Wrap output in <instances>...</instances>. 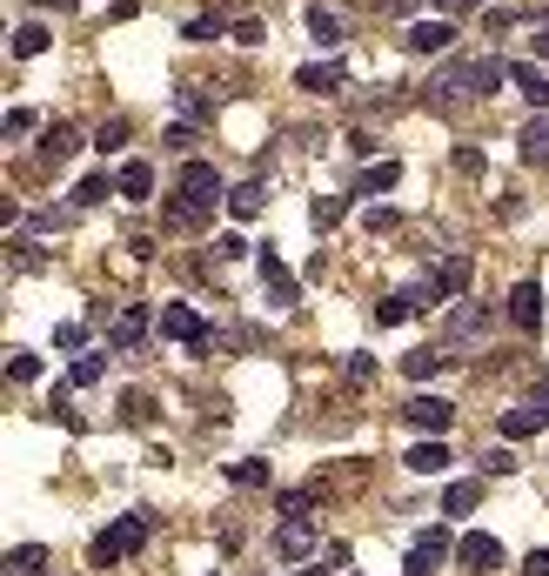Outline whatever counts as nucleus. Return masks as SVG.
<instances>
[{"label":"nucleus","instance_id":"obj_10","mask_svg":"<svg viewBox=\"0 0 549 576\" xmlns=\"http://www.w3.org/2000/svg\"><path fill=\"white\" fill-rule=\"evenodd\" d=\"M161 335H168V342H208V322H201L188 302H168V309H161Z\"/></svg>","mask_w":549,"mask_h":576},{"label":"nucleus","instance_id":"obj_21","mask_svg":"<svg viewBox=\"0 0 549 576\" xmlns=\"http://www.w3.org/2000/svg\"><path fill=\"white\" fill-rule=\"evenodd\" d=\"M396 181H402V161H375V168L355 181L349 195H382V188H396Z\"/></svg>","mask_w":549,"mask_h":576},{"label":"nucleus","instance_id":"obj_22","mask_svg":"<svg viewBox=\"0 0 549 576\" xmlns=\"http://www.w3.org/2000/svg\"><path fill=\"white\" fill-rule=\"evenodd\" d=\"M228 208H235V222H248V215H262V208H268V188H262V181H242V188L228 195Z\"/></svg>","mask_w":549,"mask_h":576},{"label":"nucleus","instance_id":"obj_53","mask_svg":"<svg viewBox=\"0 0 549 576\" xmlns=\"http://www.w3.org/2000/svg\"><path fill=\"white\" fill-rule=\"evenodd\" d=\"M308 576H322V570H308Z\"/></svg>","mask_w":549,"mask_h":576},{"label":"nucleus","instance_id":"obj_2","mask_svg":"<svg viewBox=\"0 0 549 576\" xmlns=\"http://www.w3.org/2000/svg\"><path fill=\"white\" fill-rule=\"evenodd\" d=\"M141 543H148V516H121V523H108V530L94 536V570H114V563H121V556H134L141 550Z\"/></svg>","mask_w":549,"mask_h":576},{"label":"nucleus","instance_id":"obj_33","mask_svg":"<svg viewBox=\"0 0 549 576\" xmlns=\"http://www.w3.org/2000/svg\"><path fill=\"white\" fill-rule=\"evenodd\" d=\"M101 369H108L101 355H81V362L67 369V389H88V382H101Z\"/></svg>","mask_w":549,"mask_h":576},{"label":"nucleus","instance_id":"obj_28","mask_svg":"<svg viewBox=\"0 0 549 576\" xmlns=\"http://www.w3.org/2000/svg\"><path fill=\"white\" fill-rule=\"evenodd\" d=\"M215 34H228V27H221V14H195V21H181V41H215Z\"/></svg>","mask_w":549,"mask_h":576},{"label":"nucleus","instance_id":"obj_19","mask_svg":"<svg viewBox=\"0 0 549 576\" xmlns=\"http://www.w3.org/2000/svg\"><path fill=\"white\" fill-rule=\"evenodd\" d=\"M543 409H536V402H523V409H509L503 416V443H523V436H536V429H543Z\"/></svg>","mask_w":549,"mask_h":576},{"label":"nucleus","instance_id":"obj_49","mask_svg":"<svg viewBox=\"0 0 549 576\" xmlns=\"http://www.w3.org/2000/svg\"><path fill=\"white\" fill-rule=\"evenodd\" d=\"M382 7H389V14H416L422 0H382Z\"/></svg>","mask_w":549,"mask_h":576},{"label":"nucleus","instance_id":"obj_8","mask_svg":"<svg viewBox=\"0 0 549 576\" xmlns=\"http://www.w3.org/2000/svg\"><path fill=\"white\" fill-rule=\"evenodd\" d=\"M509 322H516L523 335L543 329V288H536V282H516V288H509Z\"/></svg>","mask_w":549,"mask_h":576},{"label":"nucleus","instance_id":"obj_1","mask_svg":"<svg viewBox=\"0 0 549 576\" xmlns=\"http://www.w3.org/2000/svg\"><path fill=\"white\" fill-rule=\"evenodd\" d=\"M503 81H509V61H442V74L429 81V94H422V108L449 114L456 101H483V94H496Z\"/></svg>","mask_w":549,"mask_h":576},{"label":"nucleus","instance_id":"obj_5","mask_svg":"<svg viewBox=\"0 0 549 576\" xmlns=\"http://www.w3.org/2000/svg\"><path fill=\"white\" fill-rule=\"evenodd\" d=\"M409 54H449V41H456V14H436V21H416L409 34Z\"/></svg>","mask_w":549,"mask_h":576},{"label":"nucleus","instance_id":"obj_41","mask_svg":"<svg viewBox=\"0 0 549 576\" xmlns=\"http://www.w3.org/2000/svg\"><path fill=\"white\" fill-rule=\"evenodd\" d=\"M21 134H34V108H7V141H21Z\"/></svg>","mask_w":549,"mask_h":576},{"label":"nucleus","instance_id":"obj_38","mask_svg":"<svg viewBox=\"0 0 549 576\" xmlns=\"http://www.w3.org/2000/svg\"><path fill=\"white\" fill-rule=\"evenodd\" d=\"M509 469H516V449H489V456H483V476H509Z\"/></svg>","mask_w":549,"mask_h":576},{"label":"nucleus","instance_id":"obj_9","mask_svg":"<svg viewBox=\"0 0 549 576\" xmlns=\"http://www.w3.org/2000/svg\"><path fill=\"white\" fill-rule=\"evenodd\" d=\"M456 563H462V570H496V563H503V543H496L489 530H469L456 543Z\"/></svg>","mask_w":549,"mask_h":576},{"label":"nucleus","instance_id":"obj_26","mask_svg":"<svg viewBox=\"0 0 549 576\" xmlns=\"http://www.w3.org/2000/svg\"><path fill=\"white\" fill-rule=\"evenodd\" d=\"M416 309H422V295H382V302H375V322H389V329H396V322H409Z\"/></svg>","mask_w":549,"mask_h":576},{"label":"nucleus","instance_id":"obj_30","mask_svg":"<svg viewBox=\"0 0 549 576\" xmlns=\"http://www.w3.org/2000/svg\"><path fill=\"white\" fill-rule=\"evenodd\" d=\"M41 563H47L41 543H27V550H7V570H14V576H41Z\"/></svg>","mask_w":549,"mask_h":576},{"label":"nucleus","instance_id":"obj_4","mask_svg":"<svg viewBox=\"0 0 549 576\" xmlns=\"http://www.w3.org/2000/svg\"><path fill=\"white\" fill-rule=\"evenodd\" d=\"M175 195H188L195 208H208V215H215V201H228V188H221V175L208 168V161H181V181H175Z\"/></svg>","mask_w":549,"mask_h":576},{"label":"nucleus","instance_id":"obj_11","mask_svg":"<svg viewBox=\"0 0 549 576\" xmlns=\"http://www.w3.org/2000/svg\"><path fill=\"white\" fill-rule=\"evenodd\" d=\"M442 556H449V530H422L416 550H409V576H436Z\"/></svg>","mask_w":549,"mask_h":576},{"label":"nucleus","instance_id":"obj_40","mask_svg":"<svg viewBox=\"0 0 549 576\" xmlns=\"http://www.w3.org/2000/svg\"><path fill=\"white\" fill-rule=\"evenodd\" d=\"M449 161H456V175H469V181L483 175V148H456V155H449Z\"/></svg>","mask_w":549,"mask_h":576},{"label":"nucleus","instance_id":"obj_3","mask_svg":"<svg viewBox=\"0 0 549 576\" xmlns=\"http://www.w3.org/2000/svg\"><path fill=\"white\" fill-rule=\"evenodd\" d=\"M496 329V309L489 302H449V349H469Z\"/></svg>","mask_w":549,"mask_h":576},{"label":"nucleus","instance_id":"obj_47","mask_svg":"<svg viewBox=\"0 0 549 576\" xmlns=\"http://www.w3.org/2000/svg\"><path fill=\"white\" fill-rule=\"evenodd\" d=\"M523 576H549V550H536V556H529V563H523Z\"/></svg>","mask_w":549,"mask_h":576},{"label":"nucleus","instance_id":"obj_29","mask_svg":"<svg viewBox=\"0 0 549 576\" xmlns=\"http://www.w3.org/2000/svg\"><path fill=\"white\" fill-rule=\"evenodd\" d=\"M201 222H208V208H195L188 195H175V201H168V228H201Z\"/></svg>","mask_w":549,"mask_h":576},{"label":"nucleus","instance_id":"obj_24","mask_svg":"<svg viewBox=\"0 0 549 576\" xmlns=\"http://www.w3.org/2000/svg\"><path fill=\"white\" fill-rule=\"evenodd\" d=\"M74 148H81V128H67V121H54V128H47V141H41L47 161H67Z\"/></svg>","mask_w":549,"mask_h":576},{"label":"nucleus","instance_id":"obj_25","mask_svg":"<svg viewBox=\"0 0 549 576\" xmlns=\"http://www.w3.org/2000/svg\"><path fill=\"white\" fill-rule=\"evenodd\" d=\"M7 47H14V61H27V54H41V47H47V27L41 21H21L14 34H7Z\"/></svg>","mask_w":549,"mask_h":576},{"label":"nucleus","instance_id":"obj_37","mask_svg":"<svg viewBox=\"0 0 549 576\" xmlns=\"http://www.w3.org/2000/svg\"><path fill=\"white\" fill-rule=\"evenodd\" d=\"M161 141H168V148L181 155V148H195V141H201V128H195V121H175V128L161 134Z\"/></svg>","mask_w":549,"mask_h":576},{"label":"nucleus","instance_id":"obj_46","mask_svg":"<svg viewBox=\"0 0 549 576\" xmlns=\"http://www.w3.org/2000/svg\"><path fill=\"white\" fill-rule=\"evenodd\" d=\"M14 268H41V248H27V242H14V255H7Z\"/></svg>","mask_w":549,"mask_h":576},{"label":"nucleus","instance_id":"obj_6","mask_svg":"<svg viewBox=\"0 0 549 576\" xmlns=\"http://www.w3.org/2000/svg\"><path fill=\"white\" fill-rule=\"evenodd\" d=\"M402 416L416 422L422 436H449V422H456V409H449L442 396H409V402H402Z\"/></svg>","mask_w":549,"mask_h":576},{"label":"nucleus","instance_id":"obj_15","mask_svg":"<svg viewBox=\"0 0 549 576\" xmlns=\"http://www.w3.org/2000/svg\"><path fill=\"white\" fill-rule=\"evenodd\" d=\"M302 27H308V41H315V47H342V14H335V7H308Z\"/></svg>","mask_w":549,"mask_h":576},{"label":"nucleus","instance_id":"obj_18","mask_svg":"<svg viewBox=\"0 0 549 576\" xmlns=\"http://www.w3.org/2000/svg\"><path fill=\"white\" fill-rule=\"evenodd\" d=\"M516 148H523V161H529V168H549V114H536V121H529Z\"/></svg>","mask_w":549,"mask_h":576},{"label":"nucleus","instance_id":"obj_35","mask_svg":"<svg viewBox=\"0 0 549 576\" xmlns=\"http://www.w3.org/2000/svg\"><path fill=\"white\" fill-rule=\"evenodd\" d=\"M228 476H235V483H248V489H262V483H268V463H255V456H248V463H228Z\"/></svg>","mask_w":549,"mask_h":576},{"label":"nucleus","instance_id":"obj_50","mask_svg":"<svg viewBox=\"0 0 549 576\" xmlns=\"http://www.w3.org/2000/svg\"><path fill=\"white\" fill-rule=\"evenodd\" d=\"M529 402H536V409H543V416H549V382H543V389H536V396H529Z\"/></svg>","mask_w":549,"mask_h":576},{"label":"nucleus","instance_id":"obj_39","mask_svg":"<svg viewBox=\"0 0 549 576\" xmlns=\"http://www.w3.org/2000/svg\"><path fill=\"white\" fill-rule=\"evenodd\" d=\"M121 416L128 422H154V396H121Z\"/></svg>","mask_w":549,"mask_h":576},{"label":"nucleus","instance_id":"obj_48","mask_svg":"<svg viewBox=\"0 0 549 576\" xmlns=\"http://www.w3.org/2000/svg\"><path fill=\"white\" fill-rule=\"evenodd\" d=\"M536 54H543V61H549V14H543V21H536Z\"/></svg>","mask_w":549,"mask_h":576},{"label":"nucleus","instance_id":"obj_51","mask_svg":"<svg viewBox=\"0 0 549 576\" xmlns=\"http://www.w3.org/2000/svg\"><path fill=\"white\" fill-rule=\"evenodd\" d=\"M442 7H449V14H456V7H483V0H442Z\"/></svg>","mask_w":549,"mask_h":576},{"label":"nucleus","instance_id":"obj_36","mask_svg":"<svg viewBox=\"0 0 549 576\" xmlns=\"http://www.w3.org/2000/svg\"><path fill=\"white\" fill-rule=\"evenodd\" d=\"M94 148H101V155H121V148H128V121H108V128H101V141H94Z\"/></svg>","mask_w":549,"mask_h":576},{"label":"nucleus","instance_id":"obj_45","mask_svg":"<svg viewBox=\"0 0 549 576\" xmlns=\"http://www.w3.org/2000/svg\"><path fill=\"white\" fill-rule=\"evenodd\" d=\"M215 255H221V262H242V255H248V242H242V235H221V242H215Z\"/></svg>","mask_w":549,"mask_h":576},{"label":"nucleus","instance_id":"obj_7","mask_svg":"<svg viewBox=\"0 0 549 576\" xmlns=\"http://www.w3.org/2000/svg\"><path fill=\"white\" fill-rule=\"evenodd\" d=\"M295 88L302 94H342L349 88V67L342 61H308V67H295Z\"/></svg>","mask_w":549,"mask_h":576},{"label":"nucleus","instance_id":"obj_17","mask_svg":"<svg viewBox=\"0 0 549 576\" xmlns=\"http://www.w3.org/2000/svg\"><path fill=\"white\" fill-rule=\"evenodd\" d=\"M114 188H121L128 201H148V195H154V168H148V161H121V175H114Z\"/></svg>","mask_w":549,"mask_h":576},{"label":"nucleus","instance_id":"obj_52","mask_svg":"<svg viewBox=\"0 0 549 576\" xmlns=\"http://www.w3.org/2000/svg\"><path fill=\"white\" fill-rule=\"evenodd\" d=\"M41 7H74V0H41Z\"/></svg>","mask_w":549,"mask_h":576},{"label":"nucleus","instance_id":"obj_42","mask_svg":"<svg viewBox=\"0 0 549 576\" xmlns=\"http://www.w3.org/2000/svg\"><path fill=\"white\" fill-rule=\"evenodd\" d=\"M228 34H235V41H242V47H262V41H268V27H262V21H235V27H228Z\"/></svg>","mask_w":549,"mask_h":576},{"label":"nucleus","instance_id":"obj_14","mask_svg":"<svg viewBox=\"0 0 549 576\" xmlns=\"http://www.w3.org/2000/svg\"><path fill=\"white\" fill-rule=\"evenodd\" d=\"M402 463L416 469V476H442V469H449V443H442V436H422V443L409 449Z\"/></svg>","mask_w":549,"mask_h":576},{"label":"nucleus","instance_id":"obj_20","mask_svg":"<svg viewBox=\"0 0 549 576\" xmlns=\"http://www.w3.org/2000/svg\"><path fill=\"white\" fill-rule=\"evenodd\" d=\"M275 550H282V556H308V550H315V530H308L302 516H288L282 530H275Z\"/></svg>","mask_w":549,"mask_h":576},{"label":"nucleus","instance_id":"obj_44","mask_svg":"<svg viewBox=\"0 0 549 576\" xmlns=\"http://www.w3.org/2000/svg\"><path fill=\"white\" fill-rule=\"evenodd\" d=\"M375 148H382V141H375V134H369V128H355V134H349V155H355V161H369V155H375Z\"/></svg>","mask_w":549,"mask_h":576},{"label":"nucleus","instance_id":"obj_31","mask_svg":"<svg viewBox=\"0 0 549 576\" xmlns=\"http://www.w3.org/2000/svg\"><path fill=\"white\" fill-rule=\"evenodd\" d=\"M108 195H121L108 175H81V188H74V201H81V208H94V201H108Z\"/></svg>","mask_w":549,"mask_h":576},{"label":"nucleus","instance_id":"obj_13","mask_svg":"<svg viewBox=\"0 0 549 576\" xmlns=\"http://www.w3.org/2000/svg\"><path fill=\"white\" fill-rule=\"evenodd\" d=\"M509 81L529 94V108H536V114H549V74L536 61H509Z\"/></svg>","mask_w":549,"mask_h":576},{"label":"nucleus","instance_id":"obj_16","mask_svg":"<svg viewBox=\"0 0 549 576\" xmlns=\"http://www.w3.org/2000/svg\"><path fill=\"white\" fill-rule=\"evenodd\" d=\"M442 369H449V349H436V342H429V349H409V355H402V376H416V382L442 376Z\"/></svg>","mask_w":549,"mask_h":576},{"label":"nucleus","instance_id":"obj_43","mask_svg":"<svg viewBox=\"0 0 549 576\" xmlns=\"http://www.w3.org/2000/svg\"><path fill=\"white\" fill-rule=\"evenodd\" d=\"M54 342H61V349H81V342H88V322H61Z\"/></svg>","mask_w":549,"mask_h":576},{"label":"nucleus","instance_id":"obj_32","mask_svg":"<svg viewBox=\"0 0 549 576\" xmlns=\"http://www.w3.org/2000/svg\"><path fill=\"white\" fill-rule=\"evenodd\" d=\"M41 376V355H27V349H7V382H34Z\"/></svg>","mask_w":549,"mask_h":576},{"label":"nucleus","instance_id":"obj_23","mask_svg":"<svg viewBox=\"0 0 549 576\" xmlns=\"http://www.w3.org/2000/svg\"><path fill=\"white\" fill-rule=\"evenodd\" d=\"M141 335H148V309H141V302H128V315L114 322V349H134Z\"/></svg>","mask_w":549,"mask_h":576},{"label":"nucleus","instance_id":"obj_12","mask_svg":"<svg viewBox=\"0 0 549 576\" xmlns=\"http://www.w3.org/2000/svg\"><path fill=\"white\" fill-rule=\"evenodd\" d=\"M255 268H262V282H268V295H275V302H295V295H302V288H295V275H288V262L275 255V248H262V255H255Z\"/></svg>","mask_w":549,"mask_h":576},{"label":"nucleus","instance_id":"obj_34","mask_svg":"<svg viewBox=\"0 0 549 576\" xmlns=\"http://www.w3.org/2000/svg\"><path fill=\"white\" fill-rule=\"evenodd\" d=\"M342 208H349V195H342V201H335V195H322L315 208H308V215H315V228H335V222H342Z\"/></svg>","mask_w":549,"mask_h":576},{"label":"nucleus","instance_id":"obj_27","mask_svg":"<svg viewBox=\"0 0 549 576\" xmlns=\"http://www.w3.org/2000/svg\"><path fill=\"white\" fill-rule=\"evenodd\" d=\"M483 503V483H449V496H442V516H469Z\"/></svg>","mask_w":549,"mask_h":576}]
</instances>
